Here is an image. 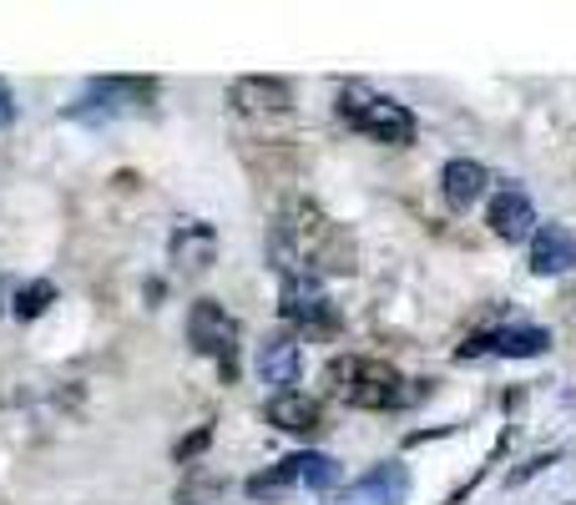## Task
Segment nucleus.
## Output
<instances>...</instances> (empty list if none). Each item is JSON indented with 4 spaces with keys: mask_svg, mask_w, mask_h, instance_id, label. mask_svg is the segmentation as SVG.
Listing matches in <instances>:
<instances>
[{
    "mask_svg": "<svg viewBox=\"0 0 576 505\" xmlns=\"http://www.w3.org/2000/svg\"><path fill=\"white\" fill-rule=\"evenodd\" d=\"M324 385L349 409H399L415 399V389H405L409 379L384 359H349V354H339L324 369Z\"/></svg>",
    "mask_w": 576,
    "mask_h": 505,
    "instance_id": "1",
    "label": "nucleus"
},
{
    "mask_svg": "<svg viewBox=\"0 0 576 505\" xmlns=\"http://www.w3.org/2000/svg\"><path fill=\"white\" fill-rule=\"evenodd\" d=\"M203 445H207V430H198V434H192V440H182V445H178V455L188 460V455H198V450H203Z\"/></svg>",
    "mask_w": 576,
    "mask_h": 505,
    "instance_id": "19",
    "label": "nucleus"
},
{
    "mask_svg": "<svg viewBox=\"0 0 576 505\" xmlns=\"http://www.w3.org/2000/svg\"><path fill=\"white\" fill-rule=\"evenodd\" d=\"M288 485H299V475H294V455L278 460V465L264 470V475H253V481H248V495H253V501H274V495H284Z\"/></svg>",
    "mask_w": 576,
    "mask_h": 505,
    "instance_id": "16",
    "label": "nucleus"
},
{
    "mask_svg": "<svg viewBox=\"0 0 576 505\" xmlns=\"http://www.w3.org/2000/svg\"><path fill=\"white\" fill-rule=\"evenodd\" d=\"M486 182H491V172L480 168V162L456 157V162H445V172H440V193H445V203L456 207V213H466L470 203L486 197Z\"/></svg>",
    "mask_w": 576,
    "mask_h": 505,
    "instance_id": "11",
    "label": "nucleus"
},
{
    "mask_svg": "<svg viewBox=\"0 0 576 505\" xmlns=\"http://www.w3.org/2000/svg\"><path fill=\"white\" fill-rule=\"evenodd\" d=\"M278 313H284L288 324H299V329H334V324H339V309L329 303L324 283H319L313 273L284 278V293H278Z\"/></svg>",
    "mask_w": 576,
    "mask_h": 505,
    "instance_id": "4",
    "label": "nucleus"
},
{
    "mask_svg": "<svg viewBox=\"0 0 576 505\" xmlns=\"http://www.w3.org/2000/svg\"><path fill=\"white\" fill-rule=\"evenodd\" d=\"M268 425L274 430H284V434H313L319 425H324V405L313 395H274L268 399Z\"/></svg>",
    "mask_w": 576,
    "mask_h": 505,
    "instance_id": "10",
    "label": "nucleus"
},
{
    "mask_svg": "<svg viewBox=\"0 0 576 505\" xmlns=\"http://www.w3.org/2000/svg\"><path fill=\"white\" fill-rule=\"evenodd\" d=\"M188 344L203 359H213L217 374L233 385V374H238V319L217 299H198L188 309Z\"/></svg>",
    "mask_w": 576,
    "mask_h": 505,
    "instance_id": "3",
    "label": "nucleus"
},
{
    "mask_svg": "<svg viewBox=\"0 0 576 505\" xmlns=\"http://www.w3.org/2000/svg\"><path fill=\"white\" fill-rule=\"evenodd\" d=\"M486 223H491V233L505 243L536 238V207H531V197L521 193V187H501V193L491 197V207H486Z\"/></svg>",
    "mask_w": 576,
    "mask_h": 505,
    "instance_id": "6",
    "label": "nucleus"
},
{
    "mask_svg": "<svg viewBox=\"0 0 576 505\" xmlns=\"http://www.w3.org/2000/svg\"><path fill=\"white\" fill-rule=\"evenodd\" d=\"M172 258H178V268H207L213 264V228L188 223V233L172 238Z\"/></svg>",
    "mask_w": 576,
    "mask_h": 505,
    "instance_id": "14",
    "label": "nucleus"
},
{
    "mask_svg": "<svg viewBox=\"0 0 576 505\" xmlns=\"http://www.w3.org/2000/svg\"><path fill=\"white\" fill-rule=\"evenodd\" d=\"M294 475H299V485H309V491H334L339 485V460L319 455V450H299V455H294Z\"/></svg>",
    "mask_w": 576,
    "mask_h": 505,
    "instance_id": "15",
    "label": "nucleus"
},
{
    "mask_svg": "<svg viewBox=\"0 0 576 505\" xmlns=\"http://www.w3.org/2000/svg\"><path fill=\"white\" fill-rule=\"evenodd\" d=\"M51 303H56V283L36 278V283H25V289L15 293V319H21V324H31V319H41Z\"/></svg>",
    "mask_w": 576,
    "mask_h": 505,
    "instance_id": "17",
    "label": "nucleus"
},
{
    "mask_svg": "<svg viewBox=\"0 0 576 505\" xmlns=\"http://www.w3.org/2000/svg\"><path fill=\"white\" fill-rule=\"evenodd\" d=\"M546 344H552V334L536 324H511L491 334V354H501V359H536V354H546Z\"/></svg>",
    "mask_w": 576,
    "mask_h": 505,
    "instance_id": "12",
    "label": "nucleus"
},
{
    "mask_svg": "<svg viewBox=\"0 0 576 505\" xmlns=\"http://www.w3.org/2000/svg\"><path fill=\"white\" fill-rule=\"evenodd\" d=\"M299 369H303V350L294 334H268L264 344H258V379H264L274 395H294Z\"/></svg>",
    "mask_w": 576,
    "mask_h": 505,
    "instance_id": "5",
    "label": "nucleus"
},
{
    "mask_svg": "<svg viewBox=\"0 0 576 505\" xmlns=\"http://www.w3.org/2000/svg\"><path fill=\"white\" fill-rule=\"evenodd\" d=\"M228 101L243 111V117H284L288 111V86L274 82V76H243V82H233Z\"/></svg>",
    "mask_w": 576,
    "mask_h": 505,
    "instance_id": "9",
    "label": "nucleus"
},
{
    "mask_svg": "<svg viewBox=\"0 0 576 505\" xmlns=\"http://www.w3.org/2000/svg\"><path fill=\"white\" fill-rule=\"evenodd\" d=\"M11 117H15V101H11V86L0 82V127H11Z\"/></svg>",
    "mask_w": 576,
    "mask_h": 505,
    "instance_id": "18",
    "label": "nucleus"
},
{
    "mask_svg": "<svg viewBox=\"0 0 576 505\" xmlns=\"http://www.w3.org/2000/svg\"><path fill=\"white\" fill-rule=\"evenodd\" d=\"M339 117L354 127V132L374 137V142H390V147H405L415 142V111L395 97H374L370 86L349 82L339 92Z\"/></svg>",
    "mask_w": 576,
    "mask_h": 505,
    "instance_id": "2",
    "label": "nucleus"
},
{
    "mask_svg": "<svg viewBox=\"0 0 576 505\" xmlns=\"http://www.w3.org/2000/svg\"><path fill=\"white\" fill-rule=\"evenodd\" d=\"M409 495V470L399 465V460H384V465H374L370 475H360V481L344 491V505L349 501H374V505H399Z\"/></svg>",
    "mask_w": 576,
    "mask_h": 505,
    "instance_id": "8",
    "label": "nucleus"
},
{
    "mask_svg": "<svg viewBox=\"0 0 576 505\" xmlns=\"http://www.w3.org/2000/svg\"><path fill=\"white\" fill-rule=\"evenodd\" d=\"M157 86L142 82V76H102V82H92V101L107 97L102 107H142V101H152Z\"/></svg>",
    "mask_w": 576,
    "mask_h": 505,
    "instance_id": "13",
    "label": "nucleus"
},
{
    "mask_svg": "<svg viewBox=\"0 0 576 505\" xmlns=\"http://www.w3.org/2000/svg\"><path fill=\"white\" fill-rule=\"evenodd\" d=\"M576 268V233L562 228V223H546L531 238V273L536 278H556Z\"/></svg>",
    "mask_w": 576,
    "mask_h": 505,
    "instance_id": "7",
    "label": "nucleus"
}]
</instances>
